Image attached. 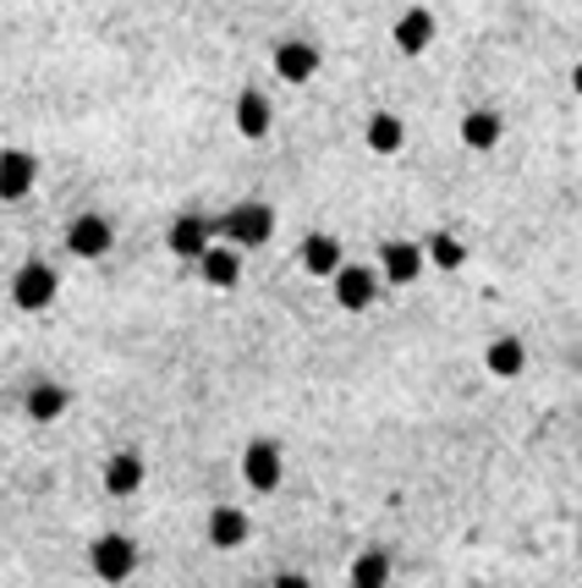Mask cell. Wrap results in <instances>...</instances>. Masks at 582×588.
Masks as SVG:
<instances>
[{
  "label": "cell",
  "instance_id": "1",
  "mask_svg": "<svg viewBox=\"0 0 582 588\" xmlns=\"http://www.w3.org/2000/svg\"><path fill=\"white\" fill-rule=\"evenodd\" d=\"M89 567H94L100 584H127V578L138 572V545H133L127 534H100V539L89 545Z\"/></svg>",
  "mask_w": 582,
  "mask_h": 588
},
{
  "label": "cell",
  "instance_id": "2",
  "mask_svg": "<svg viewBox=\"0 0 582 588\" xmlns=\"http://www.w3.org/2000/svg\"><path fill=\"white\" fill-rule=\"evenodd\" d=\"M61 292V276L44 265V259H28L17 276H11V302L22 308V313H44L50 302Z\"/></svg>",
  "mask_w": 582,
  "mask_h": 588
},
{
  "label": "cell",
  "instance_id": "3",
  "mask_svg": "<svg viewBox=\"0 0 582 588\" xmlns=\"http://www.w3.org/2000/svg\"><path fill=\"white\" fill-rule=\"evenodd\" d=\"M220 231H226L231 248H264V243L276 237V209H270V204H237V209L220 220Z\"/></svg>",
  "mask_w": 582,
  "mask_h": 588
},
{
  "label": "cell",
  "instance_id": "4",
  "mask_svg": "<svg viewBox=\"0 0 582 588\" xmlns=\"http://www.w3.org/2000/svg\"><path fill=\"white\" fill-rule=\"evenodd\" d=\"M281 478H287V456H281V445L276 441H248V451H242V484L259 489V495H276Z\"/></svg>",
  "mask_w": 582,
  "mask_h": 588
},
{
  "label": "cell",
  "instance_id": "5",
  "mask_svg": "<svg viewBox=\"0 0 582 588\" xmlns=\"http://www.w3.org/2000/svg\"><path fill=\"white\" fill-rule=\"evenodd\" d=\"M330 287H335V302H341L346 313H368L385 281H380L374 265H341V270L330 276Z\"/></svg>",
  "mask_w": 582,
  "mask_h": 588
},
{
  "label": "cell",
  "instance_id": "6",
  "mask_svg": "<svg viewBox=\"0 0 582 588\" xmlns=\"http://www.w3.org/2000/svg\"><path fill=\"white\" fill-rule=\"evenodd\" d=\"M116 248V220H105V215H77L72 226H66V254L72 259H105Z\"/></svg>",
  "mask_w": 582,
  "mask_h": 588
},
{
  "label": "cell",
  "instance_id": "7",
  "mask_svg": "<svg viewBox=\"0 0 582 588\" xmlns=\"http://www.w3.org/2000/svg\"><path fill=\"white\" fill-rule=\"evenodd\" d=\"M424 243H407V237H396V243H385L380 248V281L385 287H413V281H424Z\"/></svg>",
  "mask_w": 582,
  "mask_h": 588
},
{
  "label": "cell",
  "instance_id": "8",
  "mask_svg": "<svg viewBox=\"0 0 582 588\" xmlns=\"http://www.w3.org/2000/svg\"><path fill=\"white\" fill-rule=\"evenodd\" d=\"M297 265H302L313 281H330V276L346 265V248H341V237H335V231H308V237H302V248H297Z\"/></svg>",
  "mask_w": 582,
  "mask_h": 588
},
{
  "label": "cell",
  "instance_id": "9",
  "mask_svg": "<svg viewBox=\"0 0 582 588\" xmlns=\"http://www.w3.org/2000/svg\"><path fill=\"white\" fill-rule=\"evenodd\" d=\"M39 182V159L28 148H0V204H22Z\"/></svg>",
  "mask_w": 582,
  "mask_h": 588
},
{
  "label": "cell",
  "instance_id": "10",
  "mask_svg": "<svg viewBox=\"0 0 582 588\" xmlns=\"http://www.w3.org/2000/svg\"><path fill=\"white\" fill-rule=\"evenodd\" d=\"M198 276H204V287L231 292V287L242 281V248H231V243H209V248L198 254Z\"/></svg>",
  "mask_w": 582,
  "mask_h": 588
},
{
  "label": "cell",
  "instance_id": "11",
  "mask_svg": "<svg viewBox=\"0 0 582 588\" xmlns=\"http://www.w3.org/2000/svg\"><path fill=\"white\" fill-rule=\"evenodd\" d=\"M435 11L429 6H407L402 17H396V28H391V44L402 50V55H424L429 44H435Z\"/></svg>",
  "mask_w": 582,
  "mask_h": 588
},
{
  "label": "cell",
  "instance_id": "12",
  "mask_svg": "<svg viewBox=\"0 0 582 588\" xmlns=\"http://www.w3.org/2000/svg\"><path fill=\"white\" fill-rule=\"evenodd\" d=\"M215 243V220H204V215H176L170 220V231H165V248L176 254V259H193L198 265V254Z\"/></svg>",
  "mask_w": 582,
  "mask_h": 588
},
{
  "label": "cell",
  "instance_id": "13",
  "mask_svg": "<svg viewBox=\"0 0 582 588\" xmlns=\"http://www.w3.org/2000/svg\"><path fill=\"white\" fill-rule=\"evenodd\" d=\"M248 534H253V523H248V512H242V506H215V512H209V523H204V539H209L215 550H242V545H248Z\"/></svg>",
  "mask_w": 582,
  "mask_h": 588
},
{
  "label": "cell",
  "instance_id": "14",
  "mask_svg": "<svg viewBox=\"0 0 582 588\" xmlns=\"http://www.w3.org/2000/svg\"><path fill=\"white\" fill-rule=\"evenodd\" d=\"M105 495H116V501H127V495H138L144 489V478H148V467H144V456L138 451H116L111 462H105Z\"/></svg>",
  "mask_w": 582,
  "mask_h": 588
},
{
  "label": "cell",
  "instance_id": "15",
  "mask_svg": "<svg viewBox=\"0 0 582 588\" xmlns=\"http://www.w3.org/2000/svg\"><path fill=\"white\" fill-rule=\"evenodd\" d=\"M313 72H319V50H313L308 39L276 44V78H281V83H313Z\"/></svg>",
  "mask_w": 582,
  "mask_h": 588
},
{
  "label": "cell",
  "instance_id": "16",
  "mask_svg": "<svg viewBox=\"0 0 582 588\" xmlns=\"http://www.w3.org/2000/svg\"><path fill=\"white\" fill-rule=\"evenodd\" d=\"M456 133H461V148L489 154V148H500V138H506V122H500V111H467Z\"/></svg>",
  "mask_w": 582,
  "mask_h": 588
},
{
  "label": "cell",
  "instance_id": "17",
  "mask_svg": "<svg viewBox=\"0 0 582 588\" xmlns=\"http://www.w3.org/2000/svg\"><path fill=\"white\" fill-rule=\"evenodd\" d=\"M270 122H276L270 100H264L259 89H242V94H237V133H242L248 144H259V138H270Z\"/></svg>",
  "mask_w": 582,
  "mask_h": 588
},
{
  "label": "cell",
  "instance_id": "18",
  "mask_svg": "<svg viewBox=\"0 0 582 588\" xmlns=\"http://www.w3.org/2000/svg\"><path fill=\"white\" fill-rule=\"evenodd\" d=\"M484 369H489L495 380H517V374L528 369V347H522V336H495V341L484 347Z\"/></svg>",
  "mask_w": 582,
  "mask_h": 588
},
{
  "label": "cell",
  "instance_id": "19",
  "mask_svg": "<svg viewBox=\"0 0 582 588\" xmlns=\"http://www.w3.org/2000/svg\"><path fill=\"white\" fill-rule=\"evenodd\" d=\"M22 408H28V419H33V424H55V419L72 408V391H66V385H55V380H39V385H28Z\"/></svg>",
  "mask_w": 582,
  "mask_h": 588
},
{
  "label": "cell",
  "instance_id": "20",
  "mask_svg": "<svg viewBox=\"0 0 582 588\" xmlns=\"http://www.w3.org/2000/svg\"><path fill=\"white\" fill-rule=\"evenodd\" d=\"M363 144L374 148V154H402V144H407V127H402V116H391V111H374V116H368V127H363Z\"/></svg>",
  "mask_w": 582,
  "mask_h": 588
},
{
  "label": "cell",
  "instance_id": "21",
  "mask_svg": "<svg viewBox=\"0 0 582 588\" xmlns=\"http://www.w3.org/2000/svg\"><path fill=\"white\" fill-rule=\"evenodd\" d=\"M424 265H435V270H461V265H467V243H461L456 231H435V237L424 243Z\"/></svg>",
  "mask_w": 582,
  "mask_h": 588
},
{
  "label": "cell",
  "instance_id": "22",
  "mask_svg": "<svg viewBox=\"0 0 582 588\" xmlns=\"http://www.w3.org/2000/svg\"><path fill=\"white\" fill-rule=\"evenodd\" d=\"M346 578H352V588H391V556L385 550H363Z\"/></svg>",
  "mask_w": 582,
  "mask_h": 588
},
{
  "label": "cell",
  "instance_id": "23",
  "mask_svg": "<svg viewBox=\"0 0 582 588\" xmlns=\"http://www.w3.org/2000/svg\"><path fill=\"white\" fill-rule=\"evenodd\" d=\"M270 588H308V578H302V572H281Z\"/></svg>",
  "mask_w": 582,
  "mask_h": 588
},
{
  "label": "cell",
  "instance_id": "24",
  "mask_svg": "<svg viewBox=\"0 0 582 588\" xmlns=\"http://www.w3.org/2000/svg\"><path fill=\"white\" fill-rule=\"evenodd\" d=\"M572 94H578V100H582V61H578V66H572Z\"/></svg>",
  "mask_w": 582,
  "mask_h": 588
}]
</instances>
